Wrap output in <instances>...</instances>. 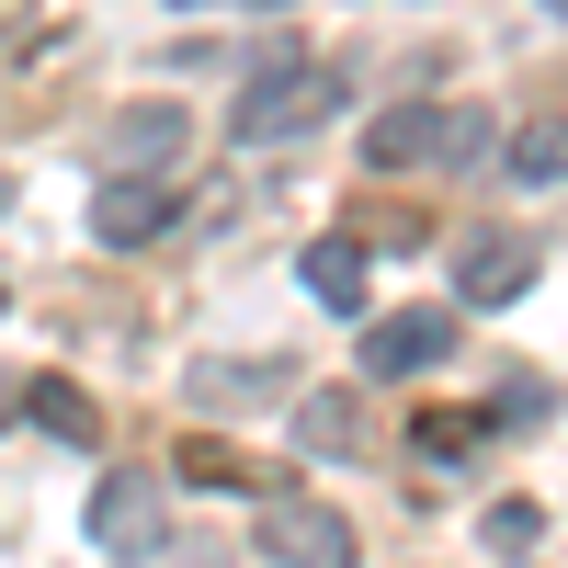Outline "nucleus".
Returning a JSON list of instances; mask_svg holds the SVG:
<instances>
[{
  "label": "nucleus",
  "instance_id": "f257e3e1",
  "mask_svg": "<svg viewBox=\"0 0 568 568\" xmlns=\"http://www.w3.org/2000/svg\"><path fill=\"white\" fill-rule=\"evenodd\" d=\"M329 114H342V69L307 58V45H273V69H251L240 103H227V136H240V149H296Z\"/></svg>",
  "mask_w": 568,
  "mask_h": 568
},
{
  "label": "nucleus",
  "instance_id": "f03ea898",
  "mask_svg": "<svg viewBox=\"0 0 568 568\" xmlns=\"http://www.w3.org/2000/svg\"><path fill=\"white\" fill-rule=\"evenodd\" d=\"M478 160H489L478 103H398L364 125V171H478Z\"/></svg>",
  "mask_w": 568,
  "mask_h": 568
},
{
  "label": "nucleus",
  "instance_id": "7ed1b4c3",
  "mask_svg": "<svg viewBox=\"0 0 568 568\" xmlns=\"http://www.w3.org/2000/svg\"><path fill=\"white\" fill-rule=\"evenodd\" d=\"M251 546H262V568H353V524L307 489H262Z\"/></svg>",
  "mask_w": 568,
  "mask_h": 568
},
{
  "label": "nucleus",
  "instance_id": "20e7f679",
  "mask_svg": "<svg viewBox=\"0 0 568 568\" xmlns=\"http://www.w3.org/2000/svg\"><path fill=\"white\" fill-rule=\"evenodd\" d=\"M91 546H103V557H160L171 546V478L114 466V478L91 489Z\"/></svg>",
  "mask_w": 568,
  "mask_h": 568
},
{
  "label": "nucleus",
  "instance_id": "39448f33",
  "mask_svg": "<svg viewBox=\"0 0 568 568\" xmlns=\"http://www.w3.org/2000/svg\"><path fill=\"white\" fill-rule=\"evenodd\" d=\"M171 216H182L171 171H103V182H91V240H114V251H149Z\"/></svg>",
  "mask_w": 568,
  "mask_h": 568
},
{
  "label": "nucleus",
  "instance_id": "423d86ee",
  "mask_svg": "<svg viewBox=\"0 0 568 568\" xmlns=\"http://www.w3.org/2000/svg\"><path fill=\"white\" fill-rule=\"evenodd\" d=\"M535 273H546L535 240L478 227V240H455V307H511V296H535Z\"/></svg>",
  "mask_w": 568,
  "mask_h": 568
},
{
  "label": "nucleus",
  "instance_id": "0eeeda50",
  "mask_svg": "<svg viewBox=\"0 0 568 568\" xmlns=\"http://www.w3.org/2000/svg\"><path fill=\"white\" fill-rule=\"evenodd\" d=\"M444 353H455V307H398V318L364 329V375H420Z\"/></svg>",
  "mask_w": 568,
  "mask_h": 568
},
{
  "label": "nucleus",
  "instance_id": "6e6552de",
  "mask_svg": "<svg viewBox=\"0 0 568 568\" xmlns=\"http://www.w3.org/2000/svg\"><path fill=\"white\" fill-rule=\"evenodd\" d=\"M171 149H194L182 103H125V114L103 125V171H171Z\"/></svg>",
  "mask_w": 568,
  "mask_h": 568
},
{
  "label": "nucleus",
  "instance_id": "1a4fd4ad",
  "mask_svg": "<svg viewBox=\"0 0 568 568\" xmlns=\"http://www.w3.org/2000/svg\"><path fill=\"white\" fill-rule=\"evenodd\" d=\"M296 444L329 455V466L364 455V398H353V387H307V398H296Z\"/></svg>",
  "mask_w": 568,
  "mask_h": 568
},
{
  "label": "nucleus",
  "instance_id": "9d476101",
  "mask_svg": "<svg viewBox=\"0 0 568 568\" xmlns=\"http://www.w3.org/2000/svg\"><path fill=\"white\" fill-rule=\"evenodd\" d=\"M23 409H34V433H58V444H91V433H103V409H91L80 375H23Z\"/></svg>",
  "mask_w": 568,
  "mask_h": 568
},
{
  "label": "nucleus",
  "instance_id": "9b49d317",
  "mask_svg": "<svg viewBox=\"0 0 568 568\" xmlns=\"http://www.w3.org/2000/svg\"><path fill=\"white\" fill-rule=\"evenodd\" d=\"M364 284H375L364 240H318V251H307V296H318V307H342V318H364Z\"/></svg>",
  "mask_w": 568,
  "mask_h": 568
},
{
  "label": "nucleus",
  "instance_id": "f8f14e48",
  "mask_svg": "<svg viewBox=\"0 0 568 568\" xmlns=\"http://www.w3.org/2000/svg\"><path fill=\"white\" fill-rule=\"evenodd\" d=\"M500 171L535 182V194H546V182H568V103H557V114H524V136L500 149Z\"/></svg>",
  "mask_w": 568,
  "mask_h": 568
},
{
  "label": "nucleus",
  "instance_id": "ddd939ff",
  "mask_svg": "<svg viewBox=\"0 0 568 568\" xmlns=\"http://www.w3.org/2000/svg\"><path fill=\"white\" fill-rule=\"evenodd\" d=\"M478 444H489V409H420L409 420V455L420 466H466Z\"/></svg>",
  "mask_w": 568,
  "mask_h": 568
},
{
  "label": "nucleus",
  "instance_id": "4468645a",
  "mask_svg": "<svg viewBox=\"0 0 568 568\" xmlns=\"http://www.w3.org/2000/svg\"><path fill=\"white\" fill-rule=\"evenodd\" d=\"M535 420H557V387H546L535 364H511L500 398H489V433H535Z\"/></svg>",
  "mask_w": 568,
  "mask_h": 568
},
{
  "label": "nucleus",
  "instance_id": "2eb2a0df",
  "mask_svg": "<svg viewBox=\"0 0 568 568\" xmlns=\"http://www.w3.org/2000/svg\"><path fill=\"white\" fill-rule=\"evenodd\" d=\"M182 387H194V409H227V398H273L284 364H194Z\"/></svg>",
  "mask_w": 568,
  "mask_h": 568
},
{
  "label": "nucleus",
  "instance_id": "dca6fc26",
  "mask_svg": "<svg viewBox=\"0 0 568 568\" xmlns=\"http://www.w3.org/2000/svg\"><path fill=\"white\" fill-rule=\"evenodd\" d=\"M535 535H546L535 500H500V511H489V546H500V557H535Z\"/></svg>",
  "mask_w": 568,
  "mask_h": 568
},
{
  "label": "nucleus",
  "instance_id": "f3484780",
  "mask_svg": "<svg viewBox=\"0 0 568 568\" xmlns=\"http://www.w3.org/2000/svg\"><path fill=\"white\" fill-rule=\"evenodd\" d=\"M251 12H284V0H251Z\"/></svg>",
  "mask_w": 568,
  "mask_h": 568
},
{
  "label": "nucleus",
  "instance_id": "a211bd4d",
  "mask_svg": "<svg viewBox=\"0 0 568 568\" xmlns=\"http://www.w3.org/2000/svg\"><path fill=\"white\" fill-rule=\"evenodd\" d=\"M546 12H557V23H568V0H546Z\"/></svg>",
  "mask_w": 568,
  "mask_h": 568
},
{
  "label": "nucleus",
  "instance_id": "6ab92c4d",
  "mask_svg": "<svg viewBox=\"0 0 568 568\" xmlns=\"http://www.w3.org/2000/svg\"><path fill=\"white\" fill-rule=\"evenodd\" d=\"M171 12H194V0H171Z\"/></svg>",
  "mask_w": 568,
  "mask_h": 568
},
{
  "label": "nucleus",
  "instance_id": "aec40b11",
  "mask_svg": "<svg viewBox=\"0 0 568 568\" xmlns=\"http://www.w3.org/2000/svg\"><path fill=\"white\" fill-rule=\"evenodd\" d=\"M0 307H12V296H0Z\"/></svg>",
  "mask_w": 568,
  "mask_h": 568
},
{
  "label": "nucleus",
  "instance_id": "412c9836",
  "mask_svg": "<svg viewBox=\"0 0 568 568\" xmlns=\"http://www.w3.org/2000/svg\"><path fill=\"white\" fill-rule=\"evenodd\" d=\"M0 205H12V194H0Z\"/></svg>",
  "mask_w": 568,
  "mask_h": 568
}]
</instances>
